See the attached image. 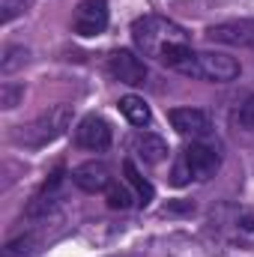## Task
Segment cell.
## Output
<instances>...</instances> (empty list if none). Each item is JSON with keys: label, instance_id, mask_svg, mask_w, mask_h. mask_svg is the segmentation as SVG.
<instances>
[{"label": "cell", "instance_id": "6da1fadb", "mask_svg": "<svg viewBox=\"0 0 254 257\" xmlns=\"http://www.w3.org/2000/svg\"><path fill=\"white\" fill-rule=\"evenodd\" d=\"M162 63L180 75L189 78H200V81H215V84H227L239 75V63L230 54H218V51H191L189 42L186 45H174Z\"/></svg>", "mask_w": 254, "mask_h": 257}, {"label": "cell", "instance_id": "7a4b0ae2", "mask_svg": "<svg viewBox=\"0 0 254 257\" xmlns=\"http://www.w3.org/2000/svg\"><path fill=\"white\" fill-rule=\"evenodd\" d=\"M132 39H135V45H138V51L144 57H153L159 63L174 45H186L189 42L186 30L177 21L165 18V15H144V18H138L132 24Z\"/></svg>", "mask_w": 254, "mask_h": 257}, {"label": "cell", "instance_id": "3957f363", "mask_svg": "<svg viewBox=\"0 0 254 257\" xmlns=\"http://www.w3.org/2000/svg\"><path fill=\"white\" fill-rule=\"evenodd\" d=\"M69 123H72V108L69 105H54L45 114H39L33 123H27L24 132L18 135V141L24 147H45L48 141L60 138L66 128H69Z\"/></svg>", "mask_w": 254, "mask_h": 257}, {"label": "cell", "instance_id": "277c9868", "mask_svg": "<svg viewBox=\"0 0 254 257\" xmlns=\"http://www.w3.org/2000/svg\"><path fill=\"white\" fill-rule=\"evenodd\" d=\"M180 165L186 168V174H189L191 180H209V177H215V171H218V165H221V156H218L215 147L194 141L191 147L183 150Z\"/></svg>", "mask_w": 254, "mask_h": 257}, {"label": "cell", "instance_id": "5b68a950", "mask_svg": "<svg viewBox=\"0 0 254 257\" xmlns=\"http://www.w3.org/2000/svg\"><path fill=\"white\" fill-rule=\"evenodd\" d=\"M108 0H81L72 15V30L78 36H99L108 27Z\"/></svg>", "mask_w": 254, "mask_h": 257}, {"label": "cell", "instance_id": "8992f818", "mask_svg": "<svg viewBox=\"0 0 254 257\" xmlns=\"http://www.w3.org/2000/svg\"><path fill=\"white\" fill-rule=\"evenodd\" d=\"M108 69H111V75H114L120 84H129V87L147 84V63H144L135 51H126V48L114 51L111 60H108Z\"/></svg>", "mask_w": 254, "mask_h": 257}, {"label": "cell", "instance_id": "52a82bcc", "mask_svg": "<svg viewBox=\"0 0 254 257\" xmlns=\"http://www.w3.org/2000/svg\"><path fill=\"white\" fill-rule=\"evenodd\" d=\"M75 144L84 147V150L102 153V150L111 147V126H108L102 117L90 114V117H84V120L78 123V128H75Z\"/></svg>", "mask_w": 254, "mask_h": 257}, {"label": "cell", "instance_id": "ba28073f", "mask_svg": "<svg viewBox=\"0 0 254 257\" xmlns=\"http://www.w3.org/2000/svg\"><path fill=\"white\" fill-rule=\"evenodd\" d=\"M72 183L87 194H96V192H108V186L114 183L111 177V168L105 162H84L72 171Z\"/></svg>", "mask_w": 254, "mask_h": 257}, {"label": "cell", "instance_id": "9c48e42d", "mask_svg": "<svg viewBox=\"0 0 254 257\" xmlns=\"http://www.w3.org/2000/svg\"><path fill=\"white\" fill-rule=\"evenodd\" d=\"M206 36L221 45H239V48L254 51V21H224V24L209 27Z\"/></svg>", "mask_w": 254, "mask_h": 257}, {"label": "cell", "instance_id": "30bf717a", "mask_svg": "<svg viewBox=\"0 0 254 257\" xmlns=\"http://www.w3.org/2000/svg\"><path fill=\"white\" fill-rule=\"evenodd\" d=\"M168 120L183 138H203L209 132V114L200 108H174Z\"/></svg>", "mask_w": 254, "mask_h": 257}, {"label": "cell", "instance_id": "8fae6325", "mask_svg": "<svg viewBox=\"0 0 254 257\" xmlns=\"http://www.w3.org/2000/svg\"><path fill=\"white\" fill-rule=\"evenodd\" d=\"M135 153H138L147 165H159V162L168 159V144H165L159 135H153V132H138V135H135Z\"/></svg>", "mask_w": 254, "mask_h": 257}, {"label": "cell", "instance_id": "7c38bea8", "mask_svg": "<svg viewBox=\"0 0 254 257\" xmlns=\"http://www.w3.org/2000/svg\"><path fill=\"white\" fill-rule=\"evenodd\" d=\"M120 111H123V117L132 126H147L150 123V108H147V102L141 96H123L120 99Z\"/></svg>", "mask_w": 254, "mask_h": 257}, {"label": "cell", "instance_id": "4fadbf2b", "mask_svg": "<svg viewBox=\"0 0 254 257\" xmlns=\"http://www.w3.org/2000/svg\"><path fill=\"white\" fill-rule=\"evenodd\" d=\"M123 174H126L129 186L135 189V194H138V203H144V206H147V203L153 200V186L141 177V171L135 168V162H132V159H126V162H123Z\"/></svg>", "mask_w": 254, "mask_h": 257}, {"label": "cell", "instance_id": "5bb4252c", "mask_svg": "<svg viewBox=\"0 0 254 257\" xmlns=\"http://www.w3.org/2000/svg\"><path fill=\"white\" fill-rule=\"evenodd\" d=\"M135 200H138V194L129 192L126 186H120V183H111L108 186V206L111 209H129Z\"/></svg>", "mask_w": 254, "mask_h": 257}, {"label": "cell", "instance_id": "9a60e30c", "mask_svg": "<svg viewBox=\"0 0 254 257\" xmlns=\"http://www.w3.org/2000/svg\"><path fill=\"white\" fill-rule=\"evenodd\" d=\"M21 96H24V87H21V84H3V90H0V105H3V108H15Z\"/></svg>", "mask_w": 254, "mask_h": 257}, {"label": "cell", "instance_id": "2e32d148", "mask_svg": "<svg viewBox=\"0 0 254 257\" xmlns=\"http://www.w3.org/2000/svg\"><path fill=\"white\" fill-rule=\"evenodd\" d=\"M236 123H239V128H245V132H254V96H248V99H245V105L239 108Z\"/></svg>", "mask_w": 254, "mask_h": 257}, {"label": "cell", "instance_id": "e0dca14e", "mask_svg": "<svg viewBox=\"0 0 254 257\" xmlns=\"http://www.w3.org/2000/svg\"><path fill=\"white\" fill-rule=\"evenodd\" d=\"M24 6H27V0H0V18H3V24H9L15 15H21L24 12Z\"/></svg>", "mask_w": 254, "mask_h": 257}, {"label": "cell", "instance_id": "ac0fdd59", "mask_svg": "<svg viewBox=\"0 0 254 257\" xmlns=\"http://www.w3.org/2000/svg\"><path fill=\"white\" fill-rule=\"evenodd\" d=\"M24 57H27V51H24V48H9V51H6V60H3V72L9 75L15 66L24 63Z\"/></svg>", "mask_w": 254, "mask_h": 257}, {"label": "cell", "instance_id": "d6986e66", "mask_svg": "<svg viewBox=\"0 0 254 257\" xmlns=\"http://www.w3.org/2000/svg\"><path fill=\"white\" fill-rule=\"evenodd\" d=\"M30 245H33V239H18V242L6 245L3 257H21V254H27V251H30Z\"/></svg>", "mask_w": 254, "mask_h": 257}]
</instances>
